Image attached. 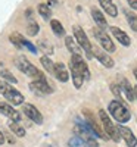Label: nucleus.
Instances as JSON below:
<instances>
[{
  "label": "nucleus",
  "mask_w": 137,
  "mask_h": 147,
  "mask_svg": "<svg viewBox=\"0 0 137 147\" xmlns=\"http://www.w3.org/2000/svg\"><path fill=\"white\" fill-rule=\"evenodd\" d=\"M121 88H122V91H124V94H125V97H127L128 102L136 100V88H133V85L128 82V80L124 78V80L121 81Z\"/></svg>",
  "instance_id": "obj_18"
},
{
  "label": "nucleus",
  "mask_w": 137,
  "mask_h": 147,
  "mask_svg": "<svg viewBox=\"0 0 137 147\" xmlns=\"http://www.w3.org/2000/svg\"><path fill=\"white\" fill-rule=\"evenodd\" d=\"M0 93H2L3 97H6V100H9L14 106L24 105V96L14 87V85H10L7 81H0Z\"/></svg>",
  "instance_id": "obj_3"
},
{
  "label": "nucleus",
  "mask_w": 137,
  "mask_h": 147,
  "mask_svg": "<svg viewBox=\"0 0 137 147\" xmlns=\"http://www.w3.org/2000/svg\"><path fill=\"white\" fill-rule=\"evenodd\" d=\"M134 75H136V80H137V69L134 71Z\"/></svg>",
  "instance_id": "obj_37"
},
{
  "label": "nucleus",
  "mask_w": 137,
  "mask_h": 147,
  "mask_svg": "<svg viewBox=\"0 0 137 147\" xmlns=\"http://www.w3.org/2000/svg\"><path fill=\"white\" fill-rule=\"evenodd\" d=\"M19 40H21V43H22V46H24V47H25V49H27V50H30L31 53H37V52H39V49H37V47H35V46H34V44H33L31 41H28V40H25V38H24V37H22L21 34H19Z\"/></svg>",
  "instance_id": "obj_28"
},
{
  "label": "nucleus",
  "mask_w": 137,
  "mask_h": 147,
  "mask_svg": "<svg viewBox=\"0 0 137 147\" xmlns=\"http://www.w3.org/2000/svg\"><path fill=\"white\" fill-rule=\"evenodd\" d=\"M0 113H3L5 116H7L10 121H15V122H19L21 121V115L10 105H7V103H3V102L0 103Z\"/></svg>",
  "instance_id": "obj_14"
},
{
  "label": "nucleus",
  "mask_w": 137,
  "mask_h": 147,
  "mask_svg": "<svg viewBox=\"0 0 137 147\" xmlns=\"http://www.w3.org/2000/svg\"><path fill=\"white\" fill-rule=\"evenodd\" d=\"M65 44L68 47V50L72 53V55H81V50H80V44L77 43V40H74L72 37H65Z\"/></svg>",
  "instance_id": "obj_20"
},
{
  "label": "nucleus",
  "mask_w": 137,
  "mask_h": 147,
  "mask_svg": "<svg viewBox=\"0 0 137 147\" xmlns=\"http://www.w3.org/2000/svg\"><path fill=\"white\" fill-rule=\"evenodd\" d=\"M118 131H119L121 138L125 141V144H127L128 147H136V146H137V138H136L134 134L131 132L130 128L122 127V125H118Z\"/></svg>",
  "instance_id": "obj_11"
},
{
  "label": "nucleus",
  "mask_w": 137,
  "mask_h": 147,
  "mask_svg": "<svg viewBox=\"0 0 137 147\" xmlns=\"http://www.w3.org/2000/svg\"><path fill=\"white\" fill-rule=\"evenodd\" d=\"M69 68H71V75H72V82L74 85H75V88H81V85L84 82V77H83V74L81 71L74 65L72 62H69Z\"/></svg>",
  "instance_id": "obj_16"
},
{
  "label": "nucleus",
  "mask_w": 137,
  "mask_h": 147,
  "mask_svg": "<svg viewBox=\"0 0 137 147\" xmlns=\"http://www.w3.org/2000/svg\"><path fill=\"white\" fill-rule=\"evenodd\" d=\"M22 112L25 116H28L33 122H35V124L41 125L43 124V115L39 112V109H37L34 105H30V103H24L22 105Z\"/></svg>",
  "instance_id": "obj_9"
},
{
  "label": "nucleus",
  "mask_w": 137,
  "mask_h": 147,
  "mask_svg": "<svg viewBox=\"0 0 137 147\" xmlns=\"http://www.w3.org/2000/svg\"><path fill=\"white\" fill-rule=\"evenodd\" d=\"M92 16H93V19H94V22L97 24L99 28H102V30H106V28H108L106 18H105V15L102 13L100 10H97L96 7H93V9H92Z\"/></svg>",
  "instance_id": "obj_19"
},
{
  "label": "nucleus",
  "mask_w": 137,
  "mask_h": 147,
  "mask_svg": "<svg viewBox=\"0 0 137 147\" xmlns=\"http://www.w3.org/2000/svg\"><path fill=\"white\" fill-rule=\"evenodd\" d=\"M9 128H10V131L14 132L16 137H24V136H25V129H24V127L19 125V122L10 121L9 122Z\"/></svg>",
  "instance_id": "obj_22"
},
{
  "label": "nucleus",
  "mask_w": 137,
  "mask_h": 147,
  "mask_svg": "<svg viewBox=\"0 0 137 147\" xmlns=\"http://www.w3.org/2000/svg\"><path fill=\"white\" fill-rule=\"evenodd\" d=\"M41 46H43V47H46V43H44V41H41ZM47 47H52V46H50V44H47ZM49 52L53 53V49H49Z\"/></svg>",
  "instance_id": "obj_35"
},
{
  "label": "nucleus",
  "mask_w": 137,
  "mask_h": 147,
  "mask_svg": "<svg viewBox=\"0 0 137 147\" xmlns=\"http://www.w3.org/2000/svg\"><path fill=\"white\" fill-rule=\"evenodd\" d=\"M99 118H100L102 124H103V128H105V132L108 134V137L112 138L115 143H118L121 140V136H119V131H118V127H115L114 124H112L111 118L108 116V113L105 112V110H99Z\"/></svg>",
  "instance_id": "obj_5"
},
{
  "label": "nucleus",
  "mask_w": 137,
  "mask_h": 147,
  "mask_svg": "<svg viewBox=\"0 0 137 147\" xmlns=\"http://www.w3.org/2000/svg\"><path fill=\"white\" fill-rule=\"evenodd\" d=\"M68 147H90L84 140H81L80 137H72L68 141Z\"/></svg>",
  "instance_id": "obj_27"
},
{
  "label": "nucleus",
  "mask_w": 137,
  "mask_h": 147,
  "mask_svg": "<svg viewBox=\"0 0 137 147\" xmlns=\"http://www.w3.org/2000/svg\"><path fill=\"white\" fill-rule=\"evenodd\" d=\"M84 115H85V121H87V124H89V125L92 127V129H93V131H94V134H96V137H99V138H103V140H108L109 137L106 136V134H103L102 128L97 125V122L94 121V118L92 116V113L89 112V110H85Z\"/></svg>",
  "instance_id": "obj_13"
},
{
  "label": "nucleus",
  "mask_w": 137,
  "mask_h": 147,
  "mask_svg": "<svg viewBox=\"0 0 137 147\" xmlns=\"http://www.w3.org/2000/svg\"><path fill=\"white\" fill-rule=\"evenodd\" d=\"M15 65H16V68H18L19 71H22L24 74H27L28 77H31V78H34V80H46L44 74H43L41 71L37 69L25 56H18V57L15 59Z\"/></svg>",
  "instance_id": "obj_1"
},
{
  "label": "nucleus",
  "mask_w": 137,
  "mask_h": 147,
  "mask_svg": "<svg viewBox=\"0 0 137 147\" xmlns=\"http://www.w3.org/2000/svg\"><path fill=\"white\" fill-rule=\"evenodd\" d=\"M136 100H137V87H136Z\"/></svg>",
  "instance_id": "obj_38"
},
{
  "label": "nucleus",
  "mask_w": 137,
  "mask_h": 147,
  "mask_svg": "<svg viewBox=\"0 0 137 147\" xmlns=\"http://www.w3.org/2000/svg\"><path fill=\"white\" fill-rule=\"evenodd\" d=\"M56 5V0H47V6H55Z\"/></svg>",
  "instance_id": "obj_34"
},
{
  "label": "nucleus",
  "mask_w": 137,
  "mask_h": 147,
  "mask_svg": "<svg viewBox=\"0 0 137 147\" xmlns=\"http://www.w3.org/2000/svg\"><path fill=\"white\" fill-rule=\"evenodd\" d=\"M74 38L77 40V43L81 46V49L85 52V55H87V57L89 59H92L93 57V46H92V43H90V40L87 38V35H85V32L78 27V25H75L74 27Z\"/></svg>",
  "instance_id": "obj_6"
},
{
  "label": "nucleus",
  "mask_w": 137,
  "mask_h": 147,
  "mask_svg": "<svg viewBox=\"0 0 137 147\" xmlns=\"http://www.w3.org/2000/svg\"><path fill=\"white\" fill-rule=\"evenodd\" d=\"M121 85H118V84H111V91L114 93V96L117 97V100L121 97Z\"/></svg>",
  "instance_id": "obj_32"
},
{
  "label": "nucleus",
  "mask_w": 137,
  "mask_h": 147,
  "mask_svg": "<svg viewBox=\"0 0 137 147\" xmlns=\"http://www.w3.org/2000/svg\"><path fill=\"white\" fill-rule=\"evenodd\" d=\"M125 16H127V22L128 25L133 31L137 32V15L134 13V12H130V10H125Z\"/></svg>",
  "instance_id": "obj_25"
},
{
  "label": "nucleus",
  "mask_w": 137,
  "mask_h": 147,
  "mask_svg": "<svg viewBox=\"0 0 137 147\" xmlns=\"http://www.w3.org/2000/svg\"><path fill=\"white\" fill-rule=\"evenodd\" d=\"M50 28H52V31L56 35H65V28L58 19H52L50 21Z\"/></svg>",
  "instance_id": "obj_24"
},
{
  "label": "nucleus",
  "mask_w": 137,
  "mask_h": 147,
  "mask_svg": "<svg viewBox=\"0 0 137 147\" xmlns=\"http://www.w3.org/2000/svg\"><path fill=\"white\" fill-rule=\"evenodd\" d=\"M111 32H112V35L115 37V38L122 44V46H125V47H128L130 44H131V40H130V37L124 32L122 30H119L118 27H111Z\"/></svg>",
  "instance_id": "obj_15"
},
{
  "label": "nucleus",
  "mask_w": 137,
  "mask_h": 147,
  "mask_svg": "<svg viewBox=\"0 0 137 147\" xmlns=\"http://www.w3.org/2000/svg\"><path fill=\"white\" fill-rule=\"evenodd\" d=\"M9 40H10V43L14 44L16 49H22V47H24V46H22V43H21V40H19V32H14V34H10Z\"/></svg>",
  "instance_id": "obj_30"
},
{
  "label": "nucleus",
  "mask_w": 137,
  "mask_h": 147,
  "mask_svg": "<svg viewBox=\"0 0 137 147\" xmlns=\"http://www.w3.org/2000/svg\"><path fill=\"white\" fill-rule=\"evenodd\" d=\"M74 132L77 134V137H80L81 140H84L89 146L92 147H97V141L94 138V131L92 129V127L87 122H81L80 119H77V125L74 128Z\"/></svg>",
  "instance_id": "obj_2"
},
{
  "label": "nucleus",
  "mask_w": 137,
  "mask_h": 147,
  "mask_svg": "<svg viewBox=\"0 0 137 147\" xmlns=\"http://www.w3.org/2000/svg\"><path fill=\"white\" fill-rule=\"evenodd\" d=\"M30 88L37 96H44V94H52L53 93V87L47 82V80H34L30 84Z\"/></svg>",
  "instance_id": "obj_8"
},
{
  "label": "nucleus",
  "mask_w": 137,
  "mask_h": 147,
  "mask_svg": "<svg viewBox=\"0 0 137 147\" xmlns=\"http://www.w3.org/2000/svg\"><path fill=\"white\" fill-rule=\"evenodd\" d=\"M39 31H40L39 24L34 22V21H31L30 25H28V34H30V35H35V34H39Z\"/></svg>",
  "instance_id": "obj_31"
},
{
  "label": "nucleus",
  "mask_w": 137,
  "mask_h": 147,
  "mask_svg": "<svg viewBox=\"0 0 137 147\" xmlns=\"http://www.w3.org/2000/svg\"><path fill=\"white\" fill-rule=\"evenodd\" d=\"M71 62H72L74 65H75V66L81 71L84 80H89V78H90V71H89V66H87L85 60L83 59V56H81V55H72V56H71Z\"/></svg>",
  "instance_id": "obj_12"
},
{
  "label": "nucleus",
  "mask_w": 137,
  "mask_h": 147,
  "mask_svg": "<svg viewBox=\"0 0 137 147\" xmlns=\"http://www.w3.org/2000/svg\"><path fill=\"white\" fill-rule=\"evenodd\" d=\"M55 77L60 81V82H66L69 80V75L65 69V66L62 63H56V71H55Z\"/></svg>",
  "instance_id": "obj_21"
},
{
  "label": "nucleus",
  "mask_w": 137,
  "mask_h": 147,
  "mask_svg": "<svg viewBox=\"0 0 137 147\" xmlns=\"http://www.w3.org/2000/svg\"><path fill=\"white\" fill-rule=\"evenodd\" d=\"M93 56L103 66H106V68H112V66H114V59L108 55L106 50H100V49H97V47H93Z\"/></svg>",
  "instance_id": "obj_10"
},
{
  "label": "nucleus",
  "mask_w": 137,
  "mask_h": 147,
  "mask_svg": "<svg viewBox=\"0 0 137 147\" xmlns=\"http://www.w3.org/2000/svg\"><path fill=\"white\" fill-rule=\"evenodd\" d=\"M5 143V136H3V132L0 131V144H3Z\"/></svg>",
  "instance_id": "obj_36"
},
{
  "label": "nucleus",
  "mask_w": 137,
  "mask_h": 147,
  "mask_svg": "<svg viewBox=\"0 0 137 147\" xmlns=\"http://www.w3.org/2000/svg\"><path fill=\"white\" fill-rule=\"evenodd\" d=\"M128 5L133 7V9H137V0H127Z\"/></svg>",
  "instance_id": "obj_33"
},
{
  "label": "nucleus",
  "mask_w": 137,
  "mask_h": 147,
  "mask_svg": "<svg viewBox=\"0 0 137 147\" xmlns=\"http://www.w3.org/2000/svg\"><path fill=\"white\" fill-rule=\"evenodd\" d=\"M93 35L96 37V40L100 43V46L103 47V50H106L108 53H114L115 52V44L109 38V35L102 30V28H93Z\"/></svg>",
  "instance_id": "obj_7"
},
{
  "label": "nucleus",
  "mask_w": 137,
  "mask_h": 147,
  "mask_svg": "<svg viewBox=\"0 0 137 147\" xmlns=\"http://www.w3.org/2000/svg\"><path fill=\"white\" fill-rule=\"evenodd\" d=\"M0 75H2L7 82H12V84H15V82H16V78L12 75L9 71H6V69H3V68H0Z\"/></svg>",
  "instance_id": "obj_29"
},
{
  "label": "nucleus",
  "mask_w": 137,
  "mask_h": 147,
  "mask_svg": "<svg viewBox=\"0 0 137 147\" xmlns=\"http://www.w3.org/2000/svg\"><path fill=\"white\" fill-rule=\"evenodd\" d=\"M100 6L103 7V10L106 12V15L112 16V18H117L118 16V9L115 6V3L112 0H99Z\"/></svg>",
  "instance_id": "obj_17"
},
{
  "label": "nucleus",
  "mask_w": 137,
  "mask_h": 147,
  "mask_svg": "<svg viewBox=\"0 0 137 147\" xmlns=\"http://www.w3.org/2000/svg\"><path fill=\"white\" fill-rule=\"evenodd\" d=\"M109 109V113L115 118V121H118L119 124H125V122L130 121L131 118V113H130V110L124 106L119 100H112L108 106Z\"/></svg>",
  "instance_id": "obj_4"
},
{
  "label": "nucleus",
  "mask_w": 137,
  "mask_h": 147,
  "mask_svg": "<svg viewBox=\"0 0 137 147\" xmlns=\"http://www.w3.org/2000/svg\"><path fill=\"white\" fill-rule=\"evenodd\" d=\"M40 62H41V65L44 66V69L49 72V74H53L55 75V71H56V65L52 62L50 59H49L47 56H43L41 59H40Z\"/></svg>",
  "instance_id": "obj_23"
},
{
  "label": "nucleus",
  "mask_w": 137,
  "mask_h": 147,
  "mask_svg": "<svg viewBox=\"0 0 137 147\" xmlns=\"http://www.w3.org/2000/svg\"><path fill=\"white\" fill-rule=\"evenodd\" d=\"M37 10H39V13L41 15V18H44V19H50L52 12H50V6H47V3H41V5H39Z\"/></svg>",
  "instance_id": "obj_26"
}]
</instances>
